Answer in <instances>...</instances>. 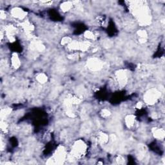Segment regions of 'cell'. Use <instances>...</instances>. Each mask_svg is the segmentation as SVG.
<instances>
[{
    "instance_id": "6da1fadb",
    "label": "cell",
    "mask_w": 165,
    "mask_h": 165,
    "mask_svg": "<svg viewBox=\"0 0 165 165\" xmlns=\"http://www.w3.org/2000/svg\"><path fill=\"white\" fill-rule=\"evenodd\" d=\"M87 148V146L86 143L82 140H78L74 143L71 150V155L76 158H80L85 155Z\"/></svg>"
},
{
    "instance_id": "7a4b0ae2",
    "label": "cell",
    "mask_w": 165,
    "mask_h": 165,
    "mask_svg": "<svg viewBox=\"0 0 165 165\" xmlns=\"http://www.w3.org/2000/svg\"><path fill=\"white\" fill-rule=\"evenodd\" d=\"M161 97V92L156 88H151L147 91L144 95V101L146 104L153 105L156 103Z\"/></svg>"
},
{
    "instance_id": "3957f363",
    "label": "cell",
    "mask_w": 165,
    "mask_h": 165,
    "mask_svg": "<svg viewBox=\"0 0 165 165\" xmlns=\"http://www.w3.org/2000/svg\"><path fill=\"white\" fill-rule=\"evenodd\" d=\"M67 152L66 150L63 146H59L56 150L53 156L54 163L62 164L66 159Z\"/></svg>"
},
{
    "instance_id": "277c9868",
    "label": "cell",
    "mask_w": 165,
    "mask_h": 165,
    "mask_svg": "<svg viewBox=\"0 0 165 165\" xmlns=\"http://www.w3.org/2000/svg\"><path fill=\"white\" fill-rule=\"evenodd\" d=\"M87 67L91 71L97 72L103 69V63L99 59L92 57L87 61Z\"/></svg>"
},
{
    "instance_id": "5b68a950",
    "label": "cell",
    "mask_w": 165,
    "mask_h": 165,
    "mask_svg": "<svg viewBox=\"0 0 165 165\" xmlns=\"http://www.w3.org/2000/svg\"><path fill=\"white\" fill-rule=\"evenodd\" d=\"M116 80L121 87H124L127 84L128 76L127 72L124 70H119L116 73Z\"/></svg>"
},
{
    "instance_id": "8992f818",
    "label": "cell",
    "mask_w": 165,
    "mask_h": 165,
    "mask_svg": "<svg viewBox=\"0 0 165 165\" xmlns=\"http://www.w3.org/2000/svg\"><path fill=\"white\" fill-rule=\"evenodd\" d=\"M11 15L16 19L23 20L26 17L27 12L20 7H15L11 10Z\"/></svg>"
},
{
    "instance_id": "52a82bcc",
    "label": "cell",
    "mask_w": 165,
    "mask_h": 165,
    "mask_svg": "<svg viewBox=\"0 0 165 165\" xmlns=\"http://www.w3.org/2000/svg\"><path fill=\"white\" fill-rule=\"evenodd\" d=\"M5 32H6V35L9 39L10 41L14 42L15 41V35L16 33V28L13 26V25H9L5 28Z\"/></svg>"
},
{
    "instance_id": "ba28073f",
    "label": "cell",
    "mask_w": 165,
    "mask_h": 165,
    "mask_svg": "<svg viewBox=\"0 0 165 165\" xmlns=\"http://www.w3.org/2000/svg\"><path fill=\"white\" fill-rule=\"evenodd\" d=\"M153 137L158 140H163L164 138L165 132L164 129L159 128H155L152 130Z\"/></svg>"
},
{
    "instance_id": "9c48e42d",
    "label": "cell",
    "mask_w": 165,
    "mask_h": 165,
    "mask_svg": "<svg viewBox=\"0 0 165 165\" xmlns=\"http://www.w3.org/2000/svg\"><path fill=\"white\" fill-rule=\"evenodd\" d=\"M30 48L32 51L37 52H43L45 49L44 45H43L41 42L36 41H33L31 43Z\"/></svg>"
},
{
    "instance_id": "30bf717a",
    "label": "cell",
    "mask_w": 165,
    "mask_h": 165,
    "mask_svg": "<svg viewBox=\"0 0 165 165\" xmlns=\"http://www.w3.org/2000/svg\"><path fill=\"white\" fill-rule=\"evenodd\" d=\"M10 61H11L12 66V67L14 68V69H17L20 67L21 62H20V57L18 56V55H17L16 53L12 54Z\"/></svg>"
},
{
    "instance_id": "8fae6325",
    "label": "cell",
    "mask_w": 165,
    "mask_h": 165,
    "mask_svg": "<svg viewBox=\"0 0 165 165\" xmlns=\"http://www.w3.org/2000/svg\"><path fill=\"white\" fill-rule=\"evenodd\" d=\"M21 27L23 28L25 31L27 32H31L34 30V27L28 21H25L20 24Z\"/></svg>"
},
{
    "instance_id": "7c38bea8",
    "label": "cell",
    "mask_w": 165,
    "mask_h": 165,
    "mask_svg": "<svg viewBox=\"0 0 165 165\" xmlns=\"http://www.w3.org/2000/svg\"><path fill=\"white\" fill-rule=\"evenodd\" d=\"M135 117L134 115H128V116L125 117V123L127 127L131 128L132 127H134V125L135 124Z\"/></svg>"
},
{
    "instance_id": "4fadbf2b",
    "label": "cell",
    "mask_w": 165,
    "mask_h": 165,
    "mask_svg": "<svg viewBox=\"0 0 165 165\" xmlns=\"http://www.w3.org/2000/svg\"><path fill=\"white\" fill-rule=\"evenodd\" d=\"M98 140L102 144H106L109 141V136L104 132H100L98 135Z\"/></svg>"
},
{
    "instance_id": "5bb4252c",
    "label": "cell",
    "mask_w": 165,
    "mask_h": 165,
    "mask_svg": "<svg viewBox=\"0 0 165 165\" xmlns=\"http://www.w3.org/2000/svg\"><path fill=\"white\" fill-rule=\"evenodd\" d=\"M73 4L70 1H65L63 2L62 5H61V9L62 10L63 12H68L72 8Z\"/></svg>"
},
{
    "instance_id": "9a60e30c",
    "label": "cell",
    "mask_w": 165,
    "mask_h": 165,
    "mask_svg": "<svg viewBox=\"0 0 165 165\" xmlns=\"http://www.w3.org/2000/svg\"><path fill=\"white\" fill-rule=\"evenodd\" d=\"M36 80L41 84H45V82H47L48 77L44 73H40L38 74L36 76Z\"/></svg>"
},
{
    "instance_id": "2e32d148",
    "label": "cell",
    "mask_w": 165,
    "mask_h": 165,
    "mask_svg": "<svg viewBox=\"0 0 165 165\" xmlns=\"http://www.w3.org/2000/svg\"><path fill=\"white\" fill-rule=\"evenodd\" d=\"M12 109L10 108H6V109H3L1 110V119H3L4 118H5L7 116H8L9 115L11 112Z\"/></svg>"
},
{
    "instance_id": "e0dca14e",
    "label": "cell",
    "mask_w": 165,
    "mask_h": 165,
    "mask_svg": "<svg viewBox=\"0 0 165 165\" xmlns=\"http://www.w3.org/2000/svg\"><path fill=\"white\" fill-rule=\"evenodd\" d=\"M84 37L87 39H95V35L93 33L92 31L87 30L84 33Z\"/></svg>"
},
{
    "instance_id": "ac0fdd59",
    "label": "cell",
    "mask_w": 165,
    "mask_h": 165,
    "mask_svg": "<svg viewBox=\"0 0 165 165\" xmlns=\"http://www.w3.org/2000/svg\"><path fill=\"white\" fill-rule=\"evenodd\" d=\"M72 39L70 37L68 36H65L62 39V41H61V44L62 45H68L69 44H70V43L72 42Z\"/></svg>"
},
{
    "instance_id": "d6986e66",
    "label": "cell",
    "mask_w": 165,
    "mask_h": 165,
    "mask_svg": "<svg viewBox=\"0 0 165 165\" xmlns=\"http://www.w3.org/2000/svg\"><path fill=\"white\" fill-rule=\"evenodd\" d=\"M138 34L139 36V38L147 39V37H148V34H147V32L144 30H139L138 32Z\"/></svg>"
},
{
    "instance_id": "ffe728a7",
    "label": "cell",
    "mask_w": 165,
    "mask_h": 165,
    "mask_svg": "<svg viewBox=\"0 0 165 165\" xmlns=\"http://www.w3.org/2000/svg\"><path fill=\"white\" fill-rule=\"evenodd\" d=\"M110 114H111V112H110V111L108 109H103L101 110V116L103 117H108L110 116Z\"/></svg>"
},
{
    "instance_id": "44dd1931",
    "label": "cell",
    "mask_w": 165,
    "mask_h": 165,
    "mask_svg": "<svg viewBox=\"0 0 165 165\" xmlns=\"http://www.w3.org/2000/svg\"><path fill=\"white\" fill-rule=\"evenodd\" d=\"M0 17H1V20H5L6 18L5 12L3 11V10H1V12H0Z\"/></svg>"
},
{
    "instance_id": "7402d4cb",
    "label": "cell",
    "mask_w": 165,
    "mask_h": 165,
    "mask_svg": "<svg viewBox=\"0 0 165 165\" xmlns=\"http://www.w3.org/2000/svg\"><path fill=\"white\" fill-rule=\"evenodd\" d=\"M143 107V103L141 102H139L136 104V108L138 109H141Z\"/></svg>"
}]
</instances>
